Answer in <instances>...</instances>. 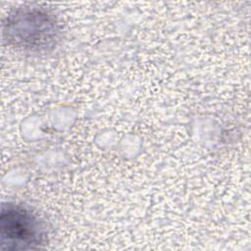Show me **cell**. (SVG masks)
Segmentation results:
<instances>
[{
	"label": "cell",
	"mask_w": 251,
	"mask_h": 251,
	"mask_svg": "<svg viewBox=\"0 0 251 251\" xmlns=\"http://www.w3.org/2000/svg\"><path fill=\"white\" fill-rule=\"evenodd\" d=\"M47 230L39 217L25 205L3 203L0 212V249L27 251L44 247Z\"/></svg>",
	"instance_id": "obj_2"
},
{
	"label": "cell",
	"mask_w": 251,
	"mask_h": 251,
	"mask_svg": "<svg viewBox=\"0 0 251 251\" xmlns=\"http://www.w3.org/2000/svg\"><path fill=\"white\" fill-rule=\"evenodd\" d=\"M60 33L55 16L46 9L35 6L12 10L2 25L4 41L11 47L29 53L53 49L60 39Z\"/></svg>",
	"instance_id": "obj_1"
}]
</instances>
